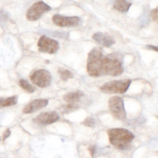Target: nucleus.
<instances>
[{"label":"nucleus","instance_id":"nucleus-8","mask_svg":"<svg viewBox=\"0 0 158 158\" xmlns=\"http://www.w3.org/2000/svg\"><path fill=\"white\" fill-rule=\"evenodd\" d=\"M52 22L54 24L60 27H73L78 26L81 19L78 16H65L56 14L52 16Z\"/></svg>","mask_w":158,"mask_h":158},{"label":"nucleus","instance_id":"nucleus-18","mask_svg":"<svg viewBox=\"0 0 158 158\" xmlns=\"http://www.w3.org/2000/svg\"><path fill=\"white\" fill-rule=\"evenodd\" d=\"M151 18H152V19L154 20V22H156V23H158V6L151 11Z\"/></svg>","mask_w":158,"mask_h":158},{"label":"nucleus","instance_id":"nucleus-13","mask_svg":"<svg viewBox=\"0 0 158 158\" xmlns=\"http://www.w3.org/2000/svg\"><path fill=\"white\" fill-rule=\"evenodd\" d=\"M131 2L127 0H115L114 3V8L120 12H127L131 6Z\"/></svg>","mask_w":158,"mask_h":158},{"label":"nucleus","instance_id":"nucleus-22","mask_svg":"<svg viewBox=\"0 0 158 158\" xmlns=\"http://www.w3.org/2000/svg\"><path fill=\"white\" fill-rule=\"evenodd\" d=\"M0 140H1V138H0Z\"/></svg>","mask_w":158,"mask_h":158},{"label":"nucleus","instance_id":"nucleus-21","mask_svg":"<svg viewBox=\"0 0 158 158\" xmlns=\"http://www.w3.org/2000/svg\"><path fill=\"white\" fill-rule=\"evenodd\" d=\"M96 150H97V149H96V147H94V146H91V147H89V153H90V155L92 156V157H94V154H95Z\"/></svg>","mask_w":158,"mask_h":158},{"label":"nucleus","instance_id":"nucleus-10","mask_svg":"<svg viewBox=\"0 0 158 158\" xmlns=\"http://www.w3.org/2000/svg\"><path fill=\"white\" fill-rule=\"evenodd\" d=\"M48 104H49V100L47 99H36V100H32L30 103L26 104L23 108V114H32V113L43 109Z\"/></svg>","mask_w":158,"mask_h":158},{"label":"nucleus","instance_id":"nucleus-9","mask_svg":"<svg viewBox=\"0 0 158 158\" xmlns=\"http://www.w3.org/2000/svg\"><path fill=\"white\" fill-rule=\"evenodd\" d=\"M60 120V115L56 111L43 112L33 118L32 121L40 126H47Z\"/></svg>","mask_w":158,"mask_h":158},{"label":"nucleus","instance_id":"nucleus-6","mask_svg":"<svg viewBox=\"0 0 158 158\" xmlns=\"http://www.w3.org/2000/svg\"><path fill=\"white\" fill-rule=\"evenodd\" d=\"M51 9L50 6H48L44 2H37L34 3L26 12V19L29 21H36L41 18L42 15Z\"/></svg>","mask_w":158,"mask_h":158},{"label":"nucleus","instance_id":"nucleus-12","mask_svg":"<svg viewBox=\"0 0 158 158\" xmlns=\"http://www.w3.org/2000/svg\"><path fill=\"white\" fill-rule=\"evenodd\" d=\"M84 97V94L82 91H74L69 92L63 96V100L69 104H77L78 101H80Z\"/></svg>","mask_w":158,"mask_h":158},{"label":"nucleus","instance_id":"nucleus-20","mask_svg":"<svg viewBox=\"0 0 158 158\" xmlns=\"http://www.w3.org/2000/svg\"><path fill=\"white\" fill-rule=\"evenodd\" d=\"M146 48L148 49H151V50L156 51L158 52V46H153V45H147Z\"/></svg>","mask_w":158,"mask_h":158},{"label":"nucleus","instance_id":"nucleus-5","mask_svg":"<svg viewBox=\"0 0 158 158\" xmlns=\"http://www.w3.org/2000/svg\"><path fill=\"white\" fill-rule=\"evenodd\" d=\"M30 80L34 85L40 88H46L52 83V76L46 69H38L30 75Z\"/></svg>","mask_w":158,"mask_h":158},{"label":"nucleus","instance_id":"nucleus-3","mask_svg":"<svg viewBox=\"0 0 158 158\" xmlns=\"http://www.w3.org/2000/svg\"><path fill=\"white\" fill-rule=\"evenodd\" d=\"M131 80H111L100 86V90L105 94H125L131 84Z\"/></svg>","mask_w":158,"mask_h":158},{"label":"nucleus","instance_id":"nucleus-16","mask_svg":"<svg viewBox=\"0 0 158 158\" xmlns=\"http://www.w3.org/2000/svg\"><path fill=\"white\" fill-rule=\"evenodd\" d=\"M19 83L20 87H21L22 89H24V90H26V92L32 94V93H33L34 91H35V88L33 86H32L29 82L26 81V80L21 79V80H19Z\"/></svg>","mask_w":158,"mask_h":158},{"label":"nucleus","instance_id":"nucleus-15","mask_svg":"<svg viewBox=\"0 0 158 158\" xmlns=\"http://www.w3.org/2000/svg\"><path fill=\"white\" fill-rule=\"evenodd\" d=\"M58 73L60 75V78L63 80L66 81V80H69V79H72L73 77V74L69 69H64V68H60L58 69Z\"/></svg>","mask_w":158,"mask_h":158},{"label":"nucleus","instance_id":"nucleus-19","mask_svg":"<svg viewBox=\"0 0 158 158\" xmlns=\"http://www.w3.org/2000/svg\"><path fill=\"white\" fill-rule=\"evenodd\" d=\"M10 135H11V131L9 129H7L6 131H5L4 134H3L2 140H6V139H7L8 137H9Z\"/></svg>","mask_w":158,"mask_h":158},{"label":"nucleus","instance_id":"nucleus-14","mask_svg":"<svg viewBox=\"0 0 158 158\" xmlns=\"http://www.w3.org/2000/svg\"><path fill=\"white\" fill-rule=\"evenodd\" d=\"M17 102H18L17 96H12V97H6V98H0V109L7 107V106H15Z\"/></svg>","mask_w":158,"mask_h":158},{"label":"nucleus","instance_id":"nucleus-7","mask_svg":"<svg viewBox=\"0 0 158 158\" xmlns=\"http://www.w3.org/2000/svg\"><path fill=\"white\" fill-rule=\"evenodd\" d=\"M38 49L41 52L55 54L60 49V44L56 40L46 35H42L38 41Z\"/></svg>","mask_w":158,"mask_h":158},{"label":"nucleus","instance_id":"nucleus-17","mask_svg":"<svg viewBox=\"0 0 158 158\" xmlns=\"http://www.w3.org/2000/svg\"><path fill=\"white\" fill-rule=\"evenodd\" d=\"M82 123H83V125H85L86 127H94L96 125L95 120H94L93 117H90L85 119V120Z\"/></svg>","mask_w":158,"mask_h":158},{"label":"nucleus","instance_id":"nucleus-2","mask_svg":"<svg viewBox=\"0 0 158 158\" xmlns=\"http://www.w3.org/2000/svg\"><path fill=\"white\" fill-rule=\"evenodd\" d=\"M109 141L119 150H126L134 139L132 132L124 128H113L107 131Z\"/></svg>","mask_w":158,"mask_h":158},{"label":"nucleus","instance_id":"nucleus-11","mask_svg":"<svg viewBox=\"0 0 158 158\" xmlns=\"http://www.w3.org/2000/svg\"><path fill=\"white\" fill-rule=\"evenodd\" d=\"M93 39L94 41L105 47H110L115 43V40L111 35L100 32L94 33L93 35Z\"/></svg>","mask_w":158,"mask_h":158},{"label":"nucleus","instance_id":"nucleus-1","mask_svg":"<svg viewBox=\"0 0 158 158\" xmlns=\"http://www.w3.org/2000/svg\"><path fill=\"white\" fill-rule=\"evenodd\" d=\"M86 69L93 77H118L123 72V61L118 55H104L102 48L95 47L88 54Z\"/></svg>","mask_w":158,"mask_h":158},{"label":"nucleus","instance_id":"nucleus-4","mask_svg":"<svg viewBox=\"0 0 158 158\" xmlns=\"http://www.w3.org/2000/svg\"><path fill=\"white\" fill-rule=\"evenodd\" d=\"M110 111L114 118L119 120H124L127 117L126 110L124 107V103L121 97H113L110 98L108 101Z\"/></svg>","mask_w":158,"mask_h":158}]
</instances>
